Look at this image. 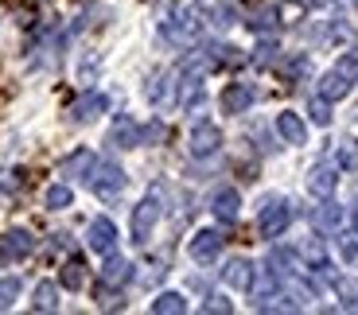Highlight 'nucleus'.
Wrapping results in <instances>:
<instances>
[{
  "label": "nucleus",
  "mask_w": 358,
  "mask_h": 315,
  "mask_svg": "<svg viewBox=\"0 0 358 315\" xmlns=\"http://www.w3.org/2000/svg\"><path fill=\"white\" fill-rule=\"evenodd\" d=\"M288 222H292V203L288 198H280V195H268L265 203H261V210H257V230H261V237H280L288 230Z\"/></svg>",
  "instance_id": "1"
},
{
  "label": "nucleus",
  "mask_w": 358,
  "mask_h": 315,
  "mask_svg": "<svg viewBox=\"0 0 358 315\" xmlns=\"http://www.w3.org/2000/svg\"><path fill=\"white\" fill-rule=\"evenodd\" d=\"M86 183H90V191H94L98 198H117L121 191H125V171L117 168L113 160H94Z\"/></svg>",
  "instance_id": "2"
},
{
  "label": "nucleus",
  "mask_w": 358,
  "mask_h": 315,
  "mask_svg": "<svg viewBox=\"0 0 358 315\" xmlns=\"http://www.w3.org/2000/svg\"><path fill=\"white\" fill-rule=\"evenodd\" d=\"M195 31H199V20H195V12H191L187 4H176L171 16L160 24V36L168 39V43H176V47H187L191 39H195Z\"/></svg>",
  "instance_id": "3"
},
{
  "label": "nucleus",
  "mask_w": 358,
  "mask_h": 315,
  "mask_svg": "<svg viewBox=\"0 0 358 315\" xmlns=\"http://www.w3.org/2000/svg\"><path fill=\"white\" fill-rule=\"evenodd\" d=\"M156 222H160V198H156V191H152V195H144L141 203H136V210H133V242L136 245L148 242L152 230H156Z\"/></svg>",
  "instance_id": "4"
},
{
  "label": "nucleus",
  "mask_w": 358,
  "mask_h": 315,
  "mask_svg": "<svg viewBox=\"0 0 358 315\" xmlns=\"http://www.w3.org/2000/svg\"><path fill=\"white\" fill-rule=\"evenodd\" d=\"M191 156H199V160H206V156H215L218 148H222V133H218V125H210V121H199L195 133H191L187 140Z\"/></svg>",
  "instance_id": "5"
},
{
  "label": "nucleus",
  "mask_w": 358,
  "mask_h": 315,
  "mask_svg": "<svg viewBox=\"0 0 358 315\" xmlns=\"http://www.w3.org/2000/svg\"><path fill=\"white\" fill-rule=\"evenodd\" d=\"M86 245L94 253H101V257H109V253L117 249V226L109 222V218H94V222L86 226Z\"/></svg>",
  "instance_id": "6"
},
{
  "label": "nucleus",
  "mask_w": 358,
  "mask_h": 315,
  "mask_svg": "<svg viewBox=\"0 0 358 315\" xmlns=\"http://www.w3.org/2000/svg\"><path fill=\"white\" fill-rule=\"evenodd\" d=\"M222 242H226V237L218 234V230H199V234L191 237V245H187V253H191V261H199V265H206V261H215L218 253H222Z\"/></svg>",
  "instance_id": "7"
},
{
  "label": "nucleus",
  "mask_w": 358,
  "mask_h": 315,
  "mask_svg": "<svg viewBox=\"0 0 358 315\" xmlns=\"http://www.w3.org/2000/svg\"><path fill=\"white\" fill-rule=\"evenodd\" d=\"M253 101H257V90H253L250 82H230V86L222 90V113L238 117V113H245Z\"/></svg>",
  "instance_id": "8"
},
{
  "label": "nucleus",
  "mask_w": 358,
  "mask_h": 315,
  "mask_svg": "<svg viewBox=\"0 0 358 315\" xmlns=\"http://www.w3.org/2000/svg\"><path fill=\"white\" fill-rule=\"evenodd\" d=\"M106 109H109L106 94H82V98L71 105V121L74 125H90V121H98Z\"/></svg>",
  "instance_id": "9"
},
{
  "label": "nucleus",
  "mask_w": 358,
  "mask_h": 315,
  "mask_svg": "<svg viewBox=\"0 0 358 315\" xmlns=\"http://www.w3.org/2000/svg\"><path fill=\"white\" fill-rule=\"evenodd\" d=\"M222 280L238 292H250L253 280H257V269H253V261H245V257H230L226 269H222Z\"/></svg>",
  "instance_id": "10"
},
{
  "label": "nucleus",
  "mask_w": 358,
  "mask_h": 315,
  "mask_svg": "<svg viewBox=\"0 0 358 315\" xmlns=\"http://www.w3.org/2000/svg\"><path fill=\"white\" fill-rule=\"evenodd\" d=\"M339 163H315L312 171H308V191H312L315 198H331L335 183H339Z\"/></svg>",
  "instance_id": "11"
},
{
  "label": "nucleus",
  "mask_w": 358,
  "mask_h": 315,
  "mask_svg": "<svg viewBox=\"0 0 358 315\" xmlns=\"http://www.w3.org/2000/svg\"><path fill=\"white\" fill-rule=\"evenodd\" d=\"M277 133L285 145H308V125L300 113H292V109H285V113H277Z\"/></svg>",
  "instance_id": "12"
},
{
  "label": "nucleus",
  "mask_w": 358,
  "mask_h": 315,
  "mask_svg": "<svg viewBox=\"0 0 358 315\" xmlns=\"http://www.w3.org/2000/svg\"><path fill=\"white\" fill-rule=\"evenodd\" d=\"M238 210H242V195H238V191H234V187L215 191V198H210V214H215L218 222H234Z\"/></svg>",
  "instance_id": "13"
},
{
  "label": "nucleus",
  "mask_w": 358,
  "mask_h": 315,
  "mask_svg": "<svg viewBox=\"0 0 358 315\" xmlns=\"http://www.w3.org/2000/svg\"><path fill=\"white\" fill-rule=\"evenodd\" d=\"M31 249H36V237L27 234V230H8V234L0 237V257L20 261V257H27Z\"/></svg>",
  "instance_id": "14"
},
{
  "label": "nucleus",
  "mask_w": 358,
  "mask_h": 315,
  "mask_svg": "<svg viewBox=\"0 0 358 315\" xmlns=\"http://www.w3.org/2000/svg\"><path fill=\"white\" fill-rule=\"evenodd\" d=\"M350 86H355V82L347 78V74L339 71V66H335V71H327L320 78V98H327V101H343L350 94Z\"/></svg>",
  "instance_id": "15"
},
{
  "label": "nucleus",
  "mask_w": 358,
  "mask_h": 315,
  "mask_svg": "<svg viewBox=\"0 0 358 315\" xmlns=\"http://www.w3.org/2000/svg\"><path fill=\"white\" fill-rule=\"evenodd\" d=\"M109 145L113 148H136L141 145V125H136L133 117H117L113 133H109Z\"/></svg>",
  "instance_id": "16"
},
{
  "label": "nucleus",
  "mask_w": 358,
  "mask_h": 315,
  "mask_svg": "<svg viewBox=\"0 0 358 315\" xmlns=\"http://www.w3.org/2000/svg\"><path fill=\"white\" fill-rule=\"evenodd\" d=\"M129 280H133V265L109 253L106 269H101V284H106V288H121V284H129Z\"/></svg>",
  "instance_id": "17"
},
{
  "label": "nucleus",
  "mask_w": 358,
  "mask_h": 315,
  "mask_svg": "<svg viewBox=\"0 0 358 315\" xmlns=\"http://www.w3.org/2000/svg\"><path fill=\"white\" fill-rule=\"evenodd\" d=\"M339 222H343V207L331 203V198H323V207H315V214H312V226L323 230V234H331V230H339Z\"/></svg>",
  "instance_id": "18"
},
{
  "label": "nucleus",
  "mask_w": 358,
  "mask_h": 315,
  "mask_svg": "<svg viewBox=\"0 0 358 315\" xmlns=\"http://www.w3.org/2000/svg\"><path fill=\"white\" fill-rule=\"evenodd\" d=\"M94 160H98V156L82 148V152H74L71 160H63V168H59V175H63V180H78V175H90V168H94Z\"/></svg>",
  "instance_id": "19"
},
{
  "label": "nucleus",
  "mask_w": 358,
  "mask_h": 315,
  "mask_svg": "<svg viewBox=\"0 0 358 315\" xmlns=\"http://www.w3.org/2000/svg\"><path fill=\"white\" fill-rule=\"evenodd\" d=\"M152 312L156 315H179V312H187V300L179 296V292H160L152 300Z\"/></svg>",
  "instance_id": "20"
},
{
  "label": "nucleus",
  "mask_w": 358,
  "mask_h": 315,
  "mask_svg": "<svg viewBox=\"0 0 358 315\" xmlns=\"http://www.w3.org/2000/svg\"><path fill=\"white\" fill-rule=\"evenodd\" d=\"M31 307H36V312H55V307H59V288L43 280V284L31 292Z\"/></svg>",
  "instance_id": "21"
},
{
  "label": "nucleus",
  "mask_w": 358,
  "mask_h": 315,
  "mask_svg": "<svg viewBox=\"0 0 358 315\" xmlns=\"http://www.w3.org/2000/svg\"><path fill=\"white\" fill-rule=\"evenodd\" d=\"M331 284H335V292H339L343 307H347V312H358V280H350V277H335Z\"/></svg>",
  "instance_id": "22"
},
{
  "label": "nucleus",
  "mask_w": 358,
  "mask_h": 315,
  "mask_svg": "<svg viewBox=\"0 0 358 315\" xmlns=\"http://www.w3.org/2000/svg\"><path fill=\"white\" fill-rule=\"evenodd\" d=\"M43 203H47V210H66L74 203V191L66 187V183H55V187H47Z\"/></svg>",
  "instance_id": "23"
},
{
  "label": "nucleus",
  "mask_w": 358,
  "mask_h": 315,
  "mask_svg": "<svg viewBox=\"0 0 358 315\" xmlns=\"http://www.w3.org/2000/svg\"><path fill=\"white\" fill-rule=\"evenodd\" d=\"M144 94H148L152 105H164V101H168V74H152L148 86H144Z\"/></svg>",
  "instance_id": "24"
},
{
  "label": "nucleus",
  "mask_w": 358,
  "mask_h": 315,
  "mask_svg": "<svg viewBox=\"0 0 358 315\" xmlns=\"http://www.w3.org/2000/svg\"><path fill=\"white\" fill-rule=\"evenodd\" d=\"M339 253H343V261H350V265L358 261V226L355 230H339Z\"/></svg>",
  "instance_id": "25"
},
{
  "label": "nucleus",
  "mask_w": 358,
  "mask_h": 315,
  "mask_svg": "<svg viewBox=\"0 0 358 315\" xmlns=\"http://www.w3.org/2000/svg\"><path fill=\"white\" fill-rule=\"evenodd\" d=\"M308 113H312V121H315V125H323V129L331 125V101H327V98H320V94H315V98L308 101Z\"/></svg>",
  "instance_id": "26"
},
{
  "label": "nucleus",
  "mask_w": 358,
  "mask_h": 315,
  "mask_svg": "<svg viewBox=\"0 0 358 315\" xmlns=\"http://www.w3.org/2000/svg\"><path fill=\"white\" fill-rule=\"evenodd\" d=\"M335 163H339L343 171H358V145L355 140H343L339 152H335Z\"/></svg>",
  "instance_id": "27"
},
{
  "label": "nucleus",
  "mask_w": 358,
  "mask_h": 315,
  "mask_svg": "<svg viewBox=\"0 0 358 315\" xmlns=\"http://www.w3.org/2000/svg\"><path fill=\"white\" fill-rule=\"evenodd\" d=\"M20 288H24V284H20V277H0V312L16 304Z\"/></svg>",
  "instance_id": "28"
},
{
  "label": "nucleus",
  "mask_w": 358,
  "mask_h": 315,
  "mask_svg": "<svg viewBox=\"0 0 358 315\" xmlns=\"http://www.w3.org/2000/svg\"><path fill=\"white\" fill-rule=\"evenodd\" d=\"M82 284H86V272H82V265H78V261H71V265L63 269V288L78 292Z\"/></svg>",
  "instance_id": "29"
},
{
  "label": "nucleus",
  "mask_w": 358,
  "mask_h": 315,
  "mask_svg": "<svg viewBox=\"0 0 358 315\" xmlns=\"http://www.w3.org/2000/svg\"><path fill=\"white\" fill-rule=\"evenodd\" d=\"M277 51H280L277 39H261V43H257V54H253V59H257L261 66H268L273 59H277Z\"/></svg>",
  "instance_id": "30"
},
{
  "label": "nucleus",
  "mask_w": 358,
  "mask_h": 315,
  "mask_svg": "<svg viewBox=\"0 0 358 315\" xmlns=\"http://www.w3.org/2000/svg\"><path fill=\"white\" fill-rule=\"evenodd\" d=\"M250 27H253V31H273V27H277V12H273V8L257 12V16L250 20Z\"/></svg>",
  "instance_id": "31"
},
{
  "label": "nucleus",
  "mask_w": 358,
  "mask_h": 315,
  "mask_svg": "<svg viewBox=\"0 0 358 315\" xmlns=\"http://www.w3.org/2000/svg\"><path fill=\"white\" fill-rule=\"evenodd\" d=\"M234 20H238V16H234L230 4H222V8H210V24H215V27H230Z\"/></svg>",
  "instance_id": "32"
},
{
  "label": "nucleus",
  "mask_w": 358,
  "mask_h": 315,
  "mask_svg": "<svg viewBox=\"0 0 358 315\" xmlns=\"http://www.w3.org/2000/svg\"><path fill=\"white\" fill-rule=\"evenodd\" d=\"M339 71L347 74L350 82H358V54H343V59H339Z\"/></svg>",
  "instance_id": "33"
},
{
  "label": "nucleus",
  "mask_w": 358,
  "mask_h": 315,
  "mask_svg": "<svg viewBox=\"0 0 358 315\" xmlns=\"http://www.w3.org/2000/svg\"><path fill=\"white\" fill-rule=\"evenodd\" d=\"M16 187H20V171L4 168L0 171V191H16Z\"/></svg>",
  "instance_id": "34"
},
{
  "label": "nucleus",
  "mask_w": 358,
  "mask_h": 315,
  "mask_svg": "<svg viewBox=\"0 0 358 315\" xmlns=\"http://www.w3.org/2000/svg\"><path fill=\"white\" fill-rule=\"evenodd\" d=\"M203 312H210V315H215V312H230V300H222V296H210V300H206V304H203Z\"/></svg>",
  "instance_id": "35"
},
{
  "label": "nucleus",
  "mask_w": 358,
  "mask_h": 315,
  "mask_svg": "<svg viewBox=\"0 0 358 315\" xmlns=\"http://www.w3.org/2000/svg\"><path fill=\"white\" fill-rule=\"evenodd\" d=\"M98 54H90V59H86V63H82V82H90V78H94V74H98Z\"/></svg>",
  "instance_id": "36"
}]
</instances>
